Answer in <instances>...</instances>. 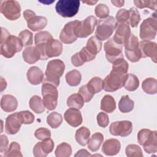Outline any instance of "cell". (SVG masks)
Listing matches in <instances>:
<instances>
[{"mask_svg":"<svg viewBox=\"0 0 157 157\" xmlns=\"http://www.w3.org/2000/svg\"><path fill=\"white\" fill-rule=\"evenodd\" d=\"M0 12L9 20H16L21 15V7L17 1L8 0L0 2Z\"/></svg>","mask_w":157,"mask_h":157,"instance_id":"9c48e42d","label":"cell"},{"mask_svg":"<svg viewBox=\"0 0 157 157\" xmlns=\"http://www.w3.org/2000/svg\"><path fill=\"white\" fill-rule=\"evenodd\" d=\"M111 2L116 7H122L124 4V1H111Z\"/></svg>","mask_w":157,"mask_h":157,"instance_id":"91938a15","label":"cell"},{"mask_svg":"<svg viewBox=\"0 0 157 157\" xmlns=\"http://www.w3.org/2000/svg\"><path fill=\"white\" fill-rule=\"evenodd\" d=\"M63 52V45L57 39H52L48 41L46 46V55L47 58H53L59 56Z\"/></svg>","mask_w":157,"mask_h":157,"instance_id":"7402d4cb","label":"cell"},{"mask_svg":"<svg viewBox=\"0 0 157 157\" xmlns=\"http://www.w3.org/2000/svg\"><path fill=\"white\" fill-rule=\"evenodd\" d=\"M35 15H36V13L33 12L32 10L27 9L23 12V17L26 21H28L29 19H30L31 18L33 17Z\"/></svg>","mask_w":157,"mask_h":157,"instance_id":"6f0895ef","label":"cell"},{"mask_svg":"<svg viewBox=\"0 0 157 157\" xmlns=\"http://www.w3.org/2000/svg\"><path fill=\"white\" fill-rule=\"evenodd\" d=\"M43 104L48 110L55 109L58 103V91L56 86L49 82H43L42 85Z\"/></svg>","mask_w":157,"mask_h":157,"instance_id":"3957f363","label":"cell"},{"mask_svg":"<svg viewBox=\"0 0 157 157\" xmlns=\"http://www.w3.org/2000/svg\"><path fill=\"white\" fill-rule=\"evenodd\" d=\"M157 20L155 13L145 19L140 26V37L142 40H151L156 37Z\"/></svg>","mask_w":157,"mask_h":157,"instance_id":"52a82bcc","label":"cell"},{"mask_svg":"<svg viewBox=\"0 0 157 157\" xmlns=\"http://www.w3.org/2000/svg\"><path fill=\"white\" fill-rule=\"evenodd\" d=\"M142 88L148 94H155L157 91V81L155 78H145L142 83Z\"/></svg>","mask_w":157,"mask_h":157,"instance_id":"4dcf8cb0","label":"cell"},{"mask_svg":"<svg viewBox=\"0 0 157 157\" xmlns=\"http://www.w3.org/2000/svg\"><path fill=\"white\" fill-rule=\"evenodd\" d=\"M18 37L21 40L23 46L29 47L33 44V33L28 29L21 31L18 34Z\"/></svg>","mask_w":157,"mask_h":157,"instance_id":"60d3db41","label":"cell"},{"mask_svg":"<svg viewBox=\"0 0 157 157\" xmlns=\"http://www.w3.org/2000/svg\"><path fill=\"white\" fill-rule=\"evenodd\" d=\"M80 1L77 0H60L55 6L56 12L61 17L71 18L78 12Z\"/></svg>","mask_w":157,"mask_h":157,"instance_id":"5b68a950","label":"cell"},{"mask_svg":"<svg viewBox=\"0 0 157 157\" xmlns=\"http://www.w3.org/2000/svg\"><path fill=\"white\" fill-rule=\"evenodd\" d=\"M55 153L56 157H69L72 154L71 146L66 142H62L57 146Z\"/></svg>","mask_w":157,"mask_h":157,"instance_id":"74e56055","label":"cell"},{"mask_svg":"<svg viewBox=\"0 0 157 157\" xmlns=\"http://www.w3.org/2000/svg\"><path fill=\"white\" fill-rule=\"evenodd\" d=\"M6 157H22L20 145L17 142H12L10 144L8 149L4 152Z\"/></svg>","mask_w":157,"mask_h":157,"instance_id":"f35d334b","label":"cell"},{"mask_svg":"<svg viewBox=\"0 0 157 157\" xmlns=\"http://www.w3.org/2000/svg\"><path fill=\"white\" fill-rule=\"evenodd\" d=\"M53 39L52 35L48 31H39L34 36V42L36 46L39 49L41 53V59L46 60L48 59L45 50L47 43Z\"/></svg>","mask_w":157,"mask_h":157,"instance_id":"5bb4252c","label":"cell"},{"mask_svg":"<svg viewBox=\"0 0 157 157\" xmlns=\"http://www.w3.org/2000/svg\"><path fill=\"white\" fill-rule=\"evenodd\" d=\"M27 22L28 28L33 31L43 29L47 25V19L43 16L35 15L29 19Z\"/></svg>","mask_w":157,"mask_h":157,"instance_id":"d4e9b609","label":"cell"},{"mask_svg":"<svg viewBox=\"0 0 157 157\" xmlns=\"http://www.w3.org/2000/svg\"><path fill=\"white\" fill-rule=\"evenodd\" d=\"M23 45L19 37L10 35L6 42L1 45V55L7 58H10L14 55L20 52Z\"/></svg>","mask_w":157,"mask_h":157,"instance_id":"8992f818","label":"cell"},{"mask_svg":"<svg viewBox=\"0 0 157 157\" xmlns=\"http://www.w3.org/2000/svg\"><path fill=\"white\" fill-rule=\"evenodd\" d=\"M124 52L127 59L132 63H136L142 58L139 48L138 38L133 34H131L129 38L124 43Z\"/></svg>","mask_w":157,"mask_h":157,"instance_id":"ba28073f","label":"cell"},{"mask_svg":"<svg viewBox=\"0 0 157 157\" xmlns=\"http://www.w3.org/2000/svg\"><path fill=\"white\" fill-rule=\"evenodd\" d=\"M134 102L131 100L128 95H124L121 96L119 103L118 108L122 113H128L132 111L134 109Z\"/></svg>","mask_w":157,"mask_h":157,"instance_id":"836d02e7","label":"cell"},{"mask_svg":"<svg viewBox=\"0 0 157 157\" xmlns=\"http://www.w3.org/2000/svg\"><path fill=\"white\" fill-rule=\"evenodd\" d=\"M144 149L147 153H155L157 151V134L156 131H151V132L142 145Z\"/></svg>","mask_w":157,"mask_h":157,"instance_id":"484cf974","label":"cell"},{"mask_svg":"<svg viewBox=\"0 0 157 157\" xmlns=\"http://www.w3.org/2000/svg\"><path fill=\"white\" fill-rule=\"evenodd\" d=\"M18 117L22 124H31L34 121V115L28 110H22L18 112Z\"/></svg>","mask_w":157,"mask_h":157,"instance_id":"ee69618b","label":"cell"},{"mask_svg":"<svg viewBox=\"0 0 157 157\" xmlns=\"http://www.w3.org/2000/svg\"><path fill=\"white\" fill-rule=\"evenodd\" d=\"M10 35L9 32L5 28H1V44H2L6 42L7 39Z\"/></svg>","mask_w":157,"mask_h":157,"instance_id":"9f6ffc18","label":"cell"},{"mask_svg":"<svg viewBox=\"0 0 157 157\" xmlns=\"http://www.w3.org/2000/svg\"><path fill=\"white\" fill-rule=\"evenodd\" d=\"M78 93L81 95V96L84 99V101L88 102L91 100L94 96V93L89 89L86 85L82 86L79 90Z\"/></svg>","mask_w":157,"mask_h":157,"instance_id":"7dc6e473","label":"cell"},{"mask_svg":"<svg viewBox=\"0 0 157 157\" xmlns=\"http://www.w3.org/2000/svg\"><path fill=\"white\" fill-rule=\"evenodd\" d=\"M26 77L29 83L33 85H37L43 82L44 73L39 67L32 66L28 70Z\"/></svg>","mask_w":157,"mask_h":157,"instance_id":"603a6c76","label":"cell"},{"mask_svg":"<svg viewBox=\"0 0 157 157\" xmlns=\"http://www.w3.org/2000/svg\"><path fill=\"white\" fill-rule=\"evenodd\" d=\"M120 148L121 144L118 139H109L104 142L102 151L107 156H113L119 153Z\"/></svg>","mask_w":157,"mask_h":157,"instance_id":"ffe728a7","label":"cell"},{"mask_svg":"<svg viewBox=\"0 0 157 157\" xmlns=\"http://www.w3.org/2000/svg\"><path fill=\"white\" fill-rule=\"evenodd\" d=\"M139 48L142 58L150 57L156 63L157 59V45L156 42L149 40H141L139 42Z\"/></svg>","mask_w":157,"mask_h":157,"instance_id":"9a60e30c","label":"cell"},{"mask_svg":"<svg viewBox=\"0 0 157 157\" xmlns=\"http://www.w3.org/2000/svg\"><path fill=\"white\" fill-rule=\"evenodd\" d=\"M66 82L71 86H76L78 85L82 80V75L77 70H72L66 74L65 76Z\"/></svg>","mask_w":157,"mask_h":157,"instance_id":"e575fe53","label":"cell"},{"mask_svg":"<svg viewBox=\"0 0 157 157\" xmlns=\"http://www.w3.org/2000/svg\"><path fill=\"white\" fill-rule=\"evenodd\" d=\"M64 118L67 124L74 128L80 126L83 121L80 111L77 109L72 107L65 112Z\"/></svg>","mask_w":157,"mask_h":157,"instance_id":"d6986e66","label":"cell"},{"mask_svg":"<svg viewBox=\"0 0 157 157\" xmlns=\"http://www.w3.org/2000/svg\"><path fill=\"white\" fill-rule=\"evenodd\" d=\"M131 34L130 27L128 23H118L116 26L115 33L112 38L116 43L123 47Z\"/></svg>","mask_w":157,"mask_h":157,"instance_id":"e0dca14e","label":"cell"},{"mask_svg":"<svg viewBox=\"0 0 157 157\" xmlns=\"http://www.w3.org/2000/svg\"><path fill=\"white\" fill-rule=\"evenodd\" d=\"M97 25V19L94 16H89L82 21H78L75 28L77 37L85 38L91 34Z\"/></svg>","mask_w":157,"mask_h":157,"instance_id":"30bf717a","label":"cell"},{"mask_svg":"<svg viewBox=\"0 0 157 157\" xmlns=\"http://www.w3.org/2000/svg\"><path fill=\"white\" fill-rule=\"evenodd\" d=\"M129 17L128 24H129L131 26L132 28L137 27L141 20L140 15L139 11L135 7H131L129 9Z\"/></svg>","mask_w":157,"mask_h":157,"instance_id":"7bdbcfd3","label":"cell"},{"mask_svg":"<svg viewBox=\"0 0 157 157\" xmlns=\"http://www.w3.org/2000/svg\"><path fill=\"white\" fill-rule=\"evenodd\" d=\"M75 157L78 156H91L90 153L86 149H81L78 150L75 155H74Z\"/></svg>","mask_w":157,"mask_h":157,"instance_id":"680465c9","label":"cell"},{"mask_svg":"<svg viewBox=\"0 0 157 157\" xmlns=\"http://www.w3.org/2000/svg\"><path fill=\"white\" fill-rule=\"evenodd\" d=\"M90 131L85 126L79 128L75 132V137L78 144L82 146H85L88 144L90 140Z\"/></svg>","mask_w":157,"mask_h":157,"instance_id":"4316f807","label":"cell"},{"mask_svg":"<svg viewBox=\"0 0 157 157\" xmlns=\"http://www.w3.org/2000/svg\"><path fill=\"white\" fill-rule=\"evenodd\" d=\"M83 3H86V4H88V5H90V6H91V5H94V4H96L97 3V1H82Z\"/></svg>","mask_w":157,"mask_h":157,"instance_id":"6125c7cd","label":"cell"},{"mask_svg":"<svg viewBox=\"0 0 157 157\" xmlns=\"http://www.w3.org/2000/svg\"><path fill=\"white\" fill-rule=\"evenodd\" d=\"M125 153L128 157H142L143 153L141 148L136 144H129L126 146Z\"/></svg>","mask_w":157,"mask_h":157,"instance_id":"b9f144b4","label":"cell"},{"mask_svg":"<svg viewBox=\"0 0 157 157\" xmlns=\"http://www.w3.org/2000/svg\"><path fill=\"white\" fill-rule=\"evenodd\" d=\"M157 1H134V4L139 9L148 8L153 10H156Z\"/></svg>","mask_w":157,"mask_h":157,"instance_id":"bcb514c9","label":"cell"},{"mask_svg":"<svg viewBox=\"0 0 157 157\" xmlns=\"http://www.w3.org/2000/svg\"><path fill=\"white\" fill-rule=\"evenodd\" d=\"M78 54L82 59V61L85 63L86 62H89L92 60H93L96 55H94L92 53H91L85 47H83L80 51L78 52Z\"/></svg>","mask_w":157,"mask_h":157,"instance_id":"f907efd6","label":"cell"},{"mask_svg":"<svg viewBox=\"0 0 157 157\" xmlns=\"http://www.w3.org/2000/svg\"><path fill=\"white\" fill-rule=\"evenodd\" d=\"M1 148H0V152L4 153L7 150V147L9 144V140L7 137L5 135L1 134Z\"/></svg>","mask_w":157,"mask_h":157,"instance_id":"11a10c76","label":"cell"},{"mask_svg":"<svg viewBox=\"0 0 157 157\" xmlns=\"http://www.w3.org/2000/svg\"><path fill=\"white\" fill-rule=\"evenodd\" d=\"M117 25L115 19L112 16L100 20L95 31V36L100 40L108 39L113 34Z\"/></svg>","mask_w":157,"mask_h":157,"instance_id":"277c9868","label":"cell"},{"mask_svg":"<svg viewBox=\"0 0 157 157\" xmlns=\"http://www.w3.org/2000/svg\"><path fill=\"white\" fill-rule=\"evenodd\" d=\"M151 130L148 129H142L137 133V140L140 145H142L148 139Z\"/></svg>","mask_w":157,"mask_h":157,"instance_id":"f5cc1de1","label":"cell"},{"mask_svg":"<svg viewBox=\"0 0 157 157\" xmlns=\"http://www.w3.org/2000/svg\"><path fill=\"white\" fill-rule=\"evenodd\" d=\"M115 109L116 102L114 98L110 95H105L101 101V109L107 113H112Z\"/></svg>","mask_w":157,"mask_h":157,"instance_id":"f1b7e54d","label":"cell"},{"mask_svg":"<svg viewBox=\"0 0 157 157\" xmlns=\"http://www.w3.org/2000/svg\"><path fill=\"white\" fill-rule=\"evenodd\" d=\"M129 12L125 9H120L116 14V20L118 23H128L129 21ZM129 25V24H128Z\"/></svg>","mask_w":157,"mask_h":157,"instance_id":"c3c4849f","label":"cell"},{"mask_svg":"<svg viewBox=\"0 0 157 157\" xmlns=\"http://www.w3.org/2000/svg\"><path fill=\"white\" fill-rule=\"evenodd\" d=\"M104 49L107 60L111 63L123 58V54L122 53L123 46L116 43L112 37L104 44Z\"/></svg>","mask_w":157,"mask_h":157,"instance_id":"8fae6325","label":"cell"},{"mask_svg":"<svg viewBox=\"0 0 157 157\" xmlns=\"http://www.w3.org/2000/svg\"><path fill=\"white\" fill-rule=\"evenodd\" d=\"M65 69L64 63L58 59L50 61L45 72V78L44 82L53 84L56 87L60 83V77L63 75Z\"/></svg>","mask_w":157,"mask_h":157,"instance_id":"6da1fadb","label":"cell"},{"mask_svg":"<svg viewBox=\"0 0 157 157\" xmlns=\"http://www.w3.org/2000/svg\"><path fill=\"white\" fill-rule=\"evenodd\" d=\"M89 89L94 93H98L103 89V80L101 78L94 77L86 84Z\"/></svg>","mask_w":157,"mask_h":157,"instance_id":"ab89813d","label":"cell"},{"mask_svg":"<svg viewBox=\"0 0 157 157\" xmlns=\"http://www.w3.org/2000/svg\"><path fill=\"white\" fill-rule=\"evenodd\" d=\"M34 136L39 140H45L51 137L50 131L45 128H40L36 130L34 132Z\"/></svg>","mask_w":157,"mask_h":157,"instance_id":"681fc988","label":"cell"},{"mask_svg":"<svg viewBox=\"0 0 157 157\" xmlns=\"http://www.w3.org/2000/svg\"><path fill=\"white\" fill-rule=\"evenodd\" d=\"M22 56L24 61L30 64L41 59V53L36 46L26 48L23 52Z\"/></svg>","mask_w":157,"mask_h":157,"instance_id":"44dd1931","label":"cell"},{"mask_svg":"<svg viewBox=\"0 0 157 157\" xmlns=\"http://www.w3.org/2000/svg\"><path fill=\"white\" fill-rule=\"evenodd\" d=\"M22 123L18 117V112L7 116L5 123V131L8 134H15L20 129Z\"/></svg>","mask_w":157,"mask_h":157,"instance_id":"ac0fdd59","label":"cell"},{"mask_svg":"<svg viewBox=\"0 0 157 157\" xmlns=\"http://www.w3.org/2000/svg\"><path fill=\"white\" fill-rule=\"evenodd\" d=\"M94 13L96 17L101 19L106 18L109 15V8L105 4H99L95 7Z\"/></svg>","mask_w":157,"mask_h":157,"instance_id":"f6af8a7d","label":"cell"},{"mask_svg":"<svg viewBox=\"0 0 157 157\" xmlns=\"http://www.w3.org/2000/svg\"><path fill=\"white\" fill-rule=\"evenodd\" d=\"M1 91H3L4 89H6V86H7V82L6 81L2 78V77H1Z\"/></svg>","mask_w":157,"mask_h":157,"instance_id":"94428289","label":"cell"},{"mask_svg":"<svg viewBox=\"0 0 157 157\" xmlns=\"http://www.w3.org/2000/svg\"><path fill=\"white\" fill-rule=\"evenodd\" d=\"M54 148V142L50 138L37 142L33 148V155L36 157H45L50 153Z\"/></svg>","mask_w":157,"mask_h":157,"instance_id":"2e32d148","label":"cell"},{"mask_svg":"<svg viewBox=\"0 0 157 157\" xmlns=\"http://www.w3.org/2000/svg\"><path fill=\"white\" fill-rule=\"evenodd\" d=\"M98 124L102 128H105L109 123V118L108 115L102 112H99L97 115Z\"/></svg>","mask_w":157,"mask_h":157,"instance_id":"816d5d0a","label":"cell"},{"mask_svg":"<svg viewBox=\"0 0 157 157\" xmlns=\"http://www.w3.org/2000/svg\"><path fill=\"white\" fill-rule=\"evenodd\" d=\"M31 109L36 113H41L45 110V106L40 96L37 95L33 96L29 101Z\"/></svg>","mask_w":157,"mask_h":157,"instance_id":"d6a6232c","label":"cell"},{"mask_svg":"<svg viewBox=\"0 0 157 157\" xmlns=\"http://www.w3.org/2000/svg\"><path fill=\"white\" fill-rule=\"evenodd\" d=\"M18 101L11 94H5L1 99V107L6 112H12L17 109Z\"/></svg>","mask_w":157,"mask_h":157,"instance_id":"cb8c5ba5","label":"cell"},{"mask_svg":"<svg viewBox=\"0 0 157 157\" xmlns=\"http://www.w3.org/2000/svg\"><path fill=\"white\" fill-rule=\"evenodd\" d=\"M78 20H74L67 23L59 34V39L62 42L66 44H70L75 42L77 37L75 33V28L78 23Z\"/></svg>","mask_w":157,"mask_h":157,"instance_id":"4fadbf2b","label":"cell"},{"mask_svg":"<svg viewBox=\"0 0 157 157\" xmlns=\"http://www.w3.org/2000/svg\"><path fill=\"white\" fill-rule=\"evenodd\" d=\"M127 72L112 68L110 74L103 80V89L107 92L115 91L123 86Z\"/></svg>","mask_w":157,"mask_h":157,"instance_id":"7a4b0ae2","label":"cell"},{"mask_svg":"<svg viewBox=\"0 0 157 157\" xmlns=\"http://www.w3.org/2000/svg\"><path fill=\"white\" fill-rule=\"evenodd\" d=\"M85 47L91 53L96 55L102 48V42L96 36H91L87 40Z\"/></svg>","mask_w":157,"mask_h":157,"instance_id":"1f68e13d","label":"cell"},{"mask_svg":"<svg viewBox=\"0 0 157 157\" xmlns=\"http://www.w3.org/2000/svg\"><path fill=\"white\" fill-rule=\"evenodd\" d=\"M132 131V124L128 120L117 121L113 122L110 127V134L115 136L126 137L128 136Z\"/></svg>","mask_w":157,"mask_h":157,"instance_id":"7c38bea8","label":"cell"},{"mask_svg":"<svg viewBox=\"0 0 157 157\" xmlns=\"http://www.w3.org/2000/svg\"><path fill=\"white\" fill-rule=\"evenodd\" d=\"M71 62H72V64L75 67H79L85 64V63L81 59L78 54V52L75 53L74 55L72 56Z\"/></svg>","mask_w":157,"mask_h":157,"instance_id":"db71d44e","label":"cell"},{"mask_svg":"<svg viewBox=\"0 0 157 157\" xmlns=\"http://www.w3.org/2000/svg\"><path fill=\"white\" fill-rule=\"evenodd\" d=\"M84 99L78 93H74L67 99V105L69 107L80 109L84 105Z\"/></svg>","mask_w":157,"mask_h":157,"instance_id":"d590c367","label":"cell"},{"mask_svg":"<svg viewBox=\"0 0 157 157\" xmlns=\"http://www.w3.org/2000/svg\"><path fill=\"white\" fill-rule=\"evenodd\" d=\"M63 117L61 114L56 112H53L50 113L47 117V124L53 129L58 128L62 123Z\"/></svg>","mask_w":157,"mask_h":157,"instance_id":"8d00e7d4","label":"cell"},{"mask_svg":"<svg viewBox=\"0 0 157 157\" xmlns=\"http://www.w3.org/2000/svg\"><path fill=\"white\" fill-rule=\"evenodd\" d=\"M139 80L137 77L132 74H127L125 77L123 86L129 91H134L138 88Z\"/></svg>","mask_w":157,"mask_h":157,"instance_id":"f546056e","label":"cell"},{"mask_svg":"<svg viewBox=\"0 0 157 157\" xmlns=\"http://www.w3.org/2000/svg\"><path fill=\"white\" fill-rule=\"evenodd\" d=\"M103 140H104L103 134L99 132H95L92 135V136L90 139V140L88 142V149L93 152H95L98 151L99 149L101 144H102Z\"/></svg>","mask_w":157,"mask_h":157,"instance_id":"83f0119b","label":"cell"}]
</instances>
